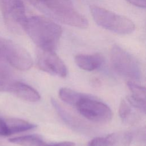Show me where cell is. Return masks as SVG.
<instances>
[{
  "mask_svg": "<svg viewBox=\"0 0 146 146\" xmlns=\"http://www.w3.org/2000/svg\"><path fill=\"white\" fill-rule=\"evenodd\" d=\"M10 142L21 146H44L46 142L38 135H28L9 139Z\"/></svg>",
  "mask_w": 146,
  "mask_h": 146,
  "instance_id": "4fadbf2b",
  "label": "cell"
},
{
  "mask_svg": "<svg viewBox=\"0 0 146 146\" xmlns=\"http://www.w3.org/2000/svg\"><path fill=\"white\" fill-rule=\"evenodd\" d=\"M132 135L128 131H120L105 136L93 139L89 143L90 146H129Z\"/></svg>",
  "mask_w": 146,
  "mask_h": 146,
  "instance_id": "ba28073f",
  "label": "cell"
},
{
  "mask_svg": "<svg viewBox=\"0 0 146 146\" xmlns=\"http://www.w3.org/2000/svg\"><path fill=\"white\" fill-rule=\"evenodd\" d=\"M15 81L10 71L6 67L0 66V92H10Z\"/></svg>",
  "mask_w": 146,
  "mask_h": 146,
  "instance_id": "2e32d148",
  "label": "cell"
},
{
  "mask_svg": "<svg viewBox=\"0 0 146 146\" xmlns=\"http://www.w3.org/2000/svg\"><path fill=\"white\" fill-rule=\"evenodd\" d=\"M0 61L6 62L21 71L28 70L33 64L31 56L23 47L2 38H0Z\"/></svg>",
  "mask_w": 146,
  "mask_h": 146,
  "instance_id": "277c9868",
  "label": "cell"
},
{
  "mask_svg": "<svg viewBox=\"0 0 146 146\" xmlns=\"http://www.w3.org/2000/svg\"><path fill=\"white\" fill-rule=\"evenodd\" d=\"M127 86L131 92L127 100L135 108L145 113V89L133 81H128Z\"/></svg>",
  "mask_w": 146,
  "mask_h": 146,
  "instance_id": "9c48e42d",
  "label": "cell"
},
{
  "mask_svg": "<svg viewBox=\"0 0 146 146\" xmlns=\"http://www.w3.org/2000/svg\"><path fill=\"white\" fill-rule=\"evenodd\" d=\"M134 109L136 108L133 107L127 99L121 100L119 108V114L121 120L125 122L132 123L135 119Z\"/></svg>",
  "mask_w": 146,
  "mask_h": 146,
  "instance_id": "9a60e30c",
  "label": "cell"
},
{
  "mask_svg": "<svg viewBox=\"0 0 146 146\" xmlns=\"http://www.w3.org/2000/svg\"><path fill=\"white\" fill-rule=\"evenodd\" d=\"M59 1H63V2H71V1L70 0H59Z\"/></svg>",
  "mask_w": 146,
  "mask_h": 146,
  "instance_id": "d6986e66",
  "label": "cell"
},
{
  "mask_svg": "<svg viewBox=\"0 0 146 146\" xmlns=\"http://www.w3.org/2000/svg\"><path fill=\"white\" fill-rule=\"evenodd\" d=\"M5 136L34 129L36 125L26 120L15 117H3Z\"/></svg>",
  "mask_w": 146,
  "mask_h": 146,
  "instance_id": "7c38bea8",
  "label": "cell"
},
{
  "mask_svg": "<svg viewBox=\"0 0 146 146\" xmlns=\"http://www.w3.org/2000/svg\"><path fill=\"white\" fill-rule=\"evenodd\" d=\"M86 94L80 93L68 88H61L59 90V96L66 103L76 107L78 103Z\"/></svg>",
  "mask_w": 146,
  "mask_h": 146,
  "instance_id": "5bb4252c",
  "label": "cell"
},
{
  "mask_svg": "<svg viewBox=\"0 0 146 146\" xmlns=\"http://www.w3.org/2000/svg\"><path fill=\"white\" fill-rule=\"evenodd\" d=\"M90 10L95 22L108 31L127 35L135 30V23L125 16L96 5H91Z\"/></svg>",
  "mask_w": 146,
  "mask_h": 146,
  "instance_id": "7a4b0ae2",
  "label": "cell"
},
{
  "mask_svg": "<svg viewBox=\"0 0 146 146\" xmlns=\"http://www.w3.org/2000/svg\"><path fill=\"white\" fill-rule=\"evenodd\" d=\"M10 92L18 98L30 102H37L40 99L39 94L32 87L19 81H15Z\"/></svg>",
  "mask_w": 146,
  "mask_h": 146,
  "instance_id": "30bf717a",
  "label": "cell"
},
{
  "mask_svg": "<svg viewBox=\"0 0 146 146\" xmlns=\"http://www.w3.org/2000/svg\"><path fill=\"white\" fill-rule=\"evenodd\" d=\"M22 29L39 48L55 51L62 35V29L51 19L40 15L27 17Z\"/></svg>",
  "mask_w": 146,
  "mask_h": 146,
  "instance_id": "6da1fadb",
  "label": "cell"
},
{
  "mask_svg": "<svg viewBox=\"0 0 146 146\" xmlns=\"http://www.w3.org/2000/svg\"><path fill=\"white\" fill-rule=\"evenodd\" d=\"M76 65L81 69L92 71L99 68L104 62L103 56L99 53L93 54H78L75 57Z\"/></svg>",
  "mask_w": 146,
  "mask_h": 146,
  "instance_id": "8fae6325",
  "label": "cell"
},
{
  "mask_svg": "<svg viewBox=\"0 0 146 146\" xmlns=\"http://www.w3.org/2000/svg\"><path fill=\"white\" fill-rule=\"evenodd\" d=\"M75 143L71 141H62L54 143H46L44 146H74Z\"/></svg>",
  "mask_w": 146,
  "mask_h": 146,
  "instance_id": "ac0fdd59",
  "label": "cell"
},
{
  "mask_svg": "<svg viewBox=\"0 0 146 146\" xmlns=\"http://www.w3.org/2000/svg\"><path fill=\"white\" fill-rule=\"evenodd\" d=\"M0 9L7 26L12 30L22 28L27 18L22 0H0Z\"/></svg>",
  "mask_w": 146,
  "mask_h": 146,
  "instance_id": "8992f818",
  "label": "cell"
},
{
  "mask_svg": "<svg viewBox=\"0 0 146 146\" xmlns=\"http://www.w3.org/2000/svg\"><path fill=\"white\" fill-rule=\"evenodd\" d=\"M128 3L135 6L145 9L146 7V0H125Z\"/></svg>",
  "mask_w": 146,
  "mask_h": 146,
  "instance_id": "e0dca14e",
  "label": "cell"
},
{
  "mask_svg": "<svg viewBox=\"0 0 146 146\" xmlns=\"http://www.w3.org/2000/svg\"><path fill=\"white\" fill-rule=\"evenodd\" d=\"M36 62L40 70L50 74L62 78L66 77L67 75L65 64L54 51L39 48Z\"/></svg>",
  "mask_w": 146,
  "mask_h": 146,
  "instance_id": "52a82bcc",
  "label": "cell"
},
{
  "mask_svg": "<svg viewBox=\"0 0 146 146\" xmlns=\"http://www.w3.org/2000/svg\"><path fill=\"white\" fill-rule=\"evenodd\" d=\"M113 70L127 78L139 80L142 75L140 64L137 59L118 45H113L110 52Z\"/></svg>",
  "mask_w": 146,
  "mask_h": 146,
  "instance_id": "3957f363",
  "label": "cell"
},
{
  "mask_svg": "<svg viewBox=\"0 0 146 146\" xmlns=\"http://www.w3.org/2000/svg\"><path fill=\"white\" fill-rule=\"evenodd\" d=\"M75 107L83 117L95 123H107L112 118V112L107 104L88 95L80 99Z\"/></svg>",
  "mask_w": 146,
  "mask_h": 146,
  "instance_id": "5b68a950",
  "label": "cell"
}]
</instances>
